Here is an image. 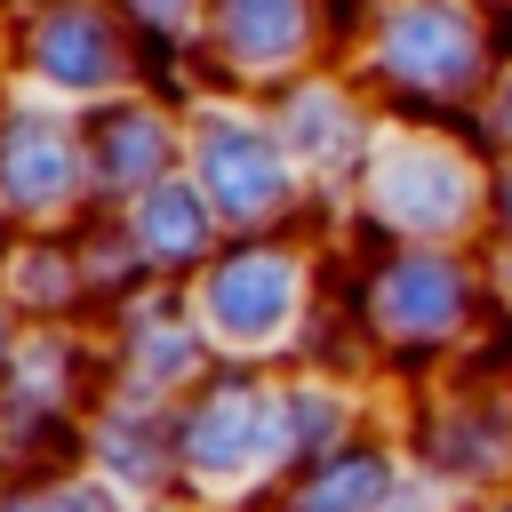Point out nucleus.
Wrapping results in <instances>:
<instances>
[]
</instances>
